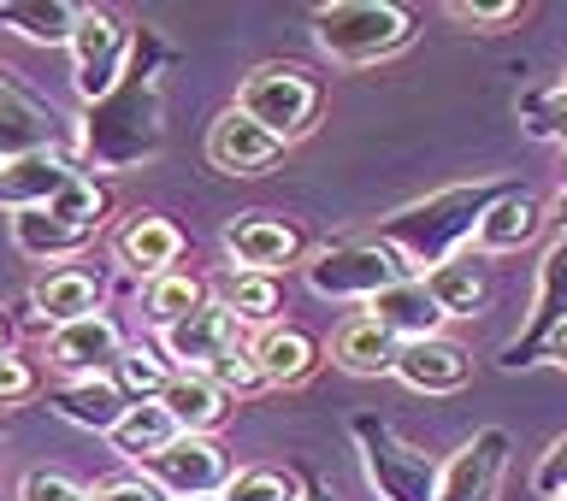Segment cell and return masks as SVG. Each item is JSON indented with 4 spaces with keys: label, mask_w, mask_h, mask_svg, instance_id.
Instances as JSON below:
<instances>
[{
    "label": "cell",
    "mask_w": 567,
    "mask_h": 501,
    "mask_svg": "<svg viewBox=\"0 0 567 501\" xmlns=\"http://www.w3.org/2000/svg\"><path fill=\"white\" fill-rule=\"evenodd\" d=\"M166 48H159L154 30H136L131 65L113 95H101L83 113L78 131V154L95 171H136L166 148Z\"/></svg>",
    "instance_id": "obj_1"
},
{
    "label": "cell",
    "mask_w": 567,
    "mask_h": 501,
    "mask_svg": "<svg viewBox=\"0 0 567 501\" xmlns=\"http://www.w3.org/2000/svg\"><path fill=\"white\" fill-rule=\"evenodd\" d=\"M508 189L514 184H450V189L425 195V201H408V207L390 212V219H379V242L396 248L408 260V272L420 265V278H425L473 242L478 219H485Z\"/></svg>",
    "instance_id": "obj_2"
},
{
    "label": "cell",
    "mask_w": 567,
    "mask_h": 501,
    "mask_svg": "<svg viewBox=\"0 0 567 501\" xmlns=\"http://www.w3.org/2000/svg\"><path fill=\"white\" fill-rule=\"evenodd\" d=\"M313 42L337 65H379L414 42V12L390 0H326L313 7Z\"/></svg>",
    "instance_id": "obj_3"
},
{
    "label": "cell",
    "mask_w": 567,
    "mask_h": 501,
    "mask_svg": "<svg viewBox=\"0 0 567 501\" xmlns=\"http://www.w3.org/2000/svg\"><path fill=\"white\" fill-rule=\"evenodd\" d=\"M319 106H326V88L308 65L296 60H266L237 83V113L255 118L260 131H272L278 142H296L319 124Z\"/></svg>",
    "instance_id": "obj_4"
},
{
    "label": "cell",
    "mask_w": 567,
    "mask_h": 501,
    "mask_svg": "<svg viewBox=\"0 0 567 501\" xmlns=\"http://www.w3.org/2000/svg\"><path fill=\"white\" fill-rule=\"evenodd\" d=\"M301 272H308V290L326 295V301H372V295H384L390 283L414 278V272H408V260L396 254V248H384L379 237H372V242H331V248H319Z\"/></svg>",
    "instance_id": "obj_5"
},
{
    "label": "cell",
    "mask_w": 567,
    "mask_h": 501,
    "mask_svg": "<svg viewBox=\"0 0 567 501\" xmlns=\"http://www.w3.org/2000/svg\"><path fill=\"white\" fill-rule=\"evenodd\" d=\"M349 431L361 442V467H367V484L379 490V501H437L432 455H420L414 442H402L379 414H354Z\"/></svg>",
    "instance_id": "obj_6"
},
{
    "label": "cell",
    "mask_w": 567,
    "mask_h": 501,
    "mask_svg": "<svg viewBox=\"0 0 567 501\" xmlns=\"http://www.w3.org/2000/svg\"><path fill=\"white\" fill-rule=\"evenodd\" d=\"M131 48H136V30H124L118 12L83 7L78 35H71V83H78L83 106H95L101 95L118 88L124 65H131Z\"/></svg>",
    "instance_id": "obj_7"
},
{
    "label": "cell",
    "mask_w": 567,
    "mask_h": 501,
    "mask_svg": "<svg viewBox=\"0 0 567 501\" xmlns=\"http://www.w3.org/2000/svg\"><path fill=\"white\" fill-rule=\"evenodd\" d=\"M142 478L159 484L172 501H202V495H225L230 484V455L213 437H184L177 431L159 455L142 460Z\"/></svg>",
    "instance_id": "obj_8"
},
{
    "label": "cell",
    "mask_w": 567,
    "mask_h": 501,
    "mask_svg": "<svg viewBox=\"0 0 567 501\" xmlns=\"http://www.w3.org/2000/svg\"><path fill=\"white\" fill-rule=\"evenodd\" d=\"M567 325V237H556L544 248V260H538V290H532V313H526V325L520 336L496 354V366H508V372H520V366H538L544 361V343Z\"/></svg>",
    "instance_id": "obj_9"
},
{
    "label": "cell",
    "mask_w": 567,
    "mask_h": 501,
    "mask_svg": "<svg viewBox=\"0 0 567 501\" xmlns=\"http://www.w3.org/2000/svg\"><path fill=\"white\" fill-rule=\"evenodd\" d=\"M508 431L503 425H485L473 431L461 449L437 467V501H496L503 490V472H508Z\"/></svg>",
    "instance_id": "obj_10"
},
{
    "label": "cell",
    "mask_w": 567,
    "mask_h": 501,
    "mask_svg": "<svg viewBox=\"0 0 567 501\" xmlns=\"http://www.w3.org/2000/svg\"><path fill=\"white\" fill-rule=\"evenodd\" d=\"M118 354H124V331L113 325V313H89L48 331V366L65 372V378H113Z\"/></svg>",
    "instance_id": "obj_11"
},
{
    "label": "cell",
    "mask_w": 567,
    "mask_h": 501,
    "mask_svg": "<svg viewBox=\"0 0 567 501\" xmlns=\"http://www.w3.org/2000/svg\"><path fill=\"white\" fill-rule=\"evenodd\" d=\"M301 248H308L301 225L278 219V212H243V219L225 225V254L237 260V272H266V278H278L284 265L301 260Z\"/></svg>",
    "instance_id": "obj_12"
},
{
    "label": "cell",
    "mask_w": 567,
    "mask_h": 501,
    "mask_svg": "<svg viewBox=\"0 0 567 501\" xmlns=\"http://www.w3.org/2000/svg\"><path fill=\"white\" fill-rule=\"evenodd\" d=\"M237 343H243L237 313H230L225 301H213V295H207L189 319H177V325L159 331V348L177 361V372H207L225 348H237Z\"/></svg>",
    "instance_id": "obj_13"
},
{
    "label": "cell",
    "mask_w": 567,
    "mask_h": 501,
    "mask_svg": "<svg viewBox=\"0 0 567 501\" xmlns=\"http://www.w3.org/2000/svg\"><path fill=\"white\" fill-rule=\"evenodd\" d=\"M284 159V142L272 131H260L255 118H243L237 106H225L219 118H213L207 131V166L225 171V177H255L266 166H278Z\"/></svg>",
    "instance_id": "obj_14"
},
{
    "label": "cell",
    "mask_w": 567,
    "mask_h": 501,
    "mask_svg": "<svg viewBox=\"0 0 567 501\" xmlns=\"http://www.w3.org/2000/svg\"><path fill=\"white\" fill-rule=\"evenodd\" d=\"M390 378H402L408 389H420V396H450L473 378V354L455 343V336H420V343H402L396 354V372Z\"/></svg>",
    "instance_id": "obj_15"
},
{
    "label": "cell",
    "mask_w": 567,
    "mask_h": 501,
    "mask_svg": "<svg viewBox=\"0 0 567 501\" xmlns=\"http://www.w3.org/2000/svg\"><path fill=\"white\" fill-rule=\"evenodd\" d=\"M78 177V166L53 148V154H30V159H12V166H0V207L12 212H42L60 201V189Z\"/></svg>",
    "instance_id": "obj_16"
},
{
    "label": "cell",
    "mask_w": 567,
    "mask_h": 501,
    "mask_svg": "<svg viewBox=\"0 0 567 501\" xmlns=\"http://www.w3.org/2000/svg\"><path fill=\"white\" fill-rule=\"evenodd\" d=\"M159 407L172 414V425L184 437H213L230 419V396L207 372H172V384L159 389Z\"/></svg>",
    "instance_id": "obj_17"
},
{
    "label": "cell",
    "mask_w": 567,
    "mask_h": 501,
    "mask_svg": "<svg viewBox=\"0 0 567 501\" xmlns=\"http://www.w3.org/2000/svg\"><path fill=\"white\" fill-rule=\"evenodd\" d=\"M48 407L60 414L65 425H78V431H95V437H113V425L124 419V401L113 378H65L48 389Z\"/></svg>",
    "instance_id": "obj_18"
},
{
    "label": "cell",
    "mask_w": 567,
    "mask_h": 501,
    "mask_svg": "<svg viewBox=\"0 0 567 501\" xmlns=\"http://www.w3.org/2000/svg\"><path fill=\"white\" fill-rule=\"evenodd\" d=\"M549 225V212H544V201L538 195H526L520 184H514L503 201H496L485 219H478V230H473V248L478 254H514V248H526L538 230Z\"/></svg>",
    "instance_id": "obj_19"
},
{
    "label": "cell",
    "mask_w": 567,
    "mask_h": 501,
    "mask_svg": "<svg viewBox=\"0 0 567 501\" xmlns=\"http://www.w3.org/2000/svg\"><path fill=\"white\" fill-rule=\"evenodd\" d=\"M118 260L131 265V272H142V278H166L177 260H184V230H177L172 219H159V212H136L131 225L118 230Z\"/></svg>",
    "instance_id": "obj_20"
},
{
    "label": "cell",
    "mask_w": 567,
    "mask_h": 501,
    "mask_svg": "<svg viewBox=\"0 0 567 501\" xmlns=\"http://www.w3.org/2000/svg\"><path fill=\"white\" fill-rule=\"evenodd\" d=\"M367 319H379V325L396 336V343H420V336H437L443 325V313H437V301L425 295V278H402V283H390L384 295H372L367 301Z\"/></svg>",
    "instance_id": "obj_21"
},
{
    "label": "cell",
    "mask_w": 567,
    "mask_h": 501,
    "mask_svg": "<svg viewBox=\"0 0 567 501\" xmlns=\"http://www.w3.org/2000/svg\"><path fill=\"white\" fill-rule=\"evenodd\" d=\"M396 354H402V343L367 313L343 319V325L331 331V361L343 372H354V378H390V372H396Z\"/></svg>",
    "instance_id": "obj_22"
},
{
    "label": "cell",
    "mask_w": 567,
    "mask_h": 501,
    "mask_svg": "<svg viewBox=\"0 0 567 501\" xmlns=\"http://www.w3.org/2000/svg\"><path fill=\"white\" fill-rule=\"evenodd\" d=\"M35 313L42 325H71V319H89L101 313V278L83 272V265H53V272L35 283Z\"/></svg>",
    "instance_id": "obj_23"
},
{
    "label": "cell",
    "mask_w": 567,
    "mask_h": 501,
    "mask_svg": "<svg viewBox=\"0 0 567 501\" xmlns=\"http://www.w3.org/2000/svg\"><path fill=\"white\" fill-rule=\"evenodd\" d=\"M60 136H53V113L30 95H7L0 101V166L12 159H30V154H53Z\"/></svg>",
    "instance_id": "obj_24"
},
{
    "label": "cell",
    "mask_w": 567,
    "mask_h": 501,
    "mask_svg": "<svg viewBox=\"0 0 567 501\" xmlns=\"http://www.w3.org/2000/svg\"><path fill=\"white\" fill-rule=\"evenodd\" d=\"M425 295L437 301L443 319H473L491 307V272L478 260H443L437 272H425Z\"/></svg>",
    "instance_id": "obj_25"
},
{
    "label": "cell",
    "mask_w": 567,
    "mask_h": 501,
    "mask_svg": "<svg viewBox=\"0 0 567 501\" xmlns=\"http://www.w3.org/2000/svg\"><path fill=\"white\" fill-rule=\"evenodd\" d=\"M248 348H255L266 384H301V378H313V366H319V343L296 325H266Z\"/></svg>",
    "instance_id": "obj_26"
},
{
    "label": "cell",
    "mask_w": 567,
    "mask_h": 501,
    "mask_svg": "<svg viewBox=\"0 0 567 501\" xmlns=\"http://www.w3.org/2000/svg\"><path fill=\"white\" fill-rule=\"evenodd\" d=\"M12 242H18V254L60 265V260H78L83 248L95 242V230L65 225V219H53V212H12Z\"/></svg>",
    "instance_id": "obj_27"
},
{
    "label": "cell",
    "mask_w": 567,
    "mask_h": 501,
    "mask_svg": "<svg viewBox=\"0 0 567 501\" xmlns=\"http://www.w3.org/2000/svg\"><path fill=\"white\" fill-rule=\"evenodd\" d=\"M78 18H83V7H65V0H0V24L18 30L24 42H42V48H71Z\"/></svg>",
    "instance_id": "obj_28"
},
{
    "label": "cell",
    "mask_w": 567,
    "mask_h": 501,
    "mask_svg": "<svg viewBox=\"0 0 567 501\" xmlns=\"http://www.w3.org/2000/svg\"><path fill=\"white\" fill-rule=\"evenodd\" d=\"M172 437H177V425H172L166 407H159V401H131V407H124V419L113 425V437H106V442H113V449H118L124 460H136V467H142V460L159 455Z\"/></svg>",
    "instance_id": "obj_29"
},
{
    "label": "cell",
    "mask_w": 567,
    "mask_h": 501,
    "mask_svg": "<svg viewBox=\"0 0 567 501\" xmlns=\"http://www.w3.org/2000/svg\"><path fill=\"white\" fill-rule=\"evenodd\" d=\"M225 307L237 313V325H278V313H284V283L278 278H266V272H237L225 283Z\"/></svg>",
    "instance_id": "obj_30"
},
{
    "label": "cell",
    "mask_w": 567,
    "mask_h": 501,
    "mask_svg": "<svg viewBox=\"0 0 567 501\" xmlns=\"http://www.w3.org/2000/svg\"><path fill=\"white\" fill-rule=\"evenodd\" d=\"M113 384H118L124 401H159V389L172 384V372H166V361H159L148 343H124L118 366H113Z\"/></svg>",
    "instance_id": "obj_31"
},
{
    "label": "cell",
    "mask_w": 567,
    "mask_h": 501,
    "mask_svg": "<svg viewBox=\"0 0 567 501\" xmlns=\"http://www.w3.org/2000/svg\"><path fill=\"white\" fill-rule=\"evenodd\" d=\"M202 301H207V283L195 278V272H166V278L148 283V319H154L159 331L177 325V319H189Z\"/></svg>",
    "instance_id": "obj_32"
},
{
    "label": "cell",
    "mask_w": 567,
    "mask_h": 501,
    "mask_svg": "<svg viewBox=\"0 0 567 501\" xmlns=\"http://www.w3.org/2000/svg\"><path fill=\"white\" fill-rule=\"evenodd\" d=\"M225 501H301V478L278 467H243L230 472Z\"/></svg>",
    "instance_id": "obj_33"
},
{
    "label": "cell",
    "mask_w": 567,
    "mask_h": 501,
    "mask_svg": "<svg viewBox=\"0 0 567 501\" xmlns=\"http://www.w3.org/2000/svg\"><path fill=\"white\" fill-rule=\"evenodd\" d=\"M207 378L219 384L225 396H255V389H266V378H260V361H255V348H248V343L225 348L219 361L207 366Z\"/></svg>",
    "instance_id": "obj_34"
},
{
    "label": "cell",
    "mask_w": 567,
    "mask_h": 501,
    "mask_svg": "<svg viewBox=\"0 0 567 501\" xmlns=\"http://www.w3.org/2000/svg\"><path fill=\"white\" fill-rule=\"evenodd\" d=\"M42 372H35V361H24V354L0 348V407H18V401H35L42 396Z\"/></svg>",
    "instance_id": "obj_35"
},
{
    "label": "cell",
    "mask_w": 567,
    "mask_h": 501,
    "mask_svg": "<svg viewBox=\"0 0 567 501\" xmlns=\"http://www.w3.org/2000/svg\"><path fill=\"white\" fill-rule=\"evenodd\" d=\"M455 24H467V30H508V24H520L526 7L520 0H455L450 7Z\"/></svg>",
    "instance_id": "obj_36"
},
{
    "label": "cell",
    "mask_w": 567,
    "mask_h": 501,
    "mask_svg": "<svg viewBox=\"0 0 567 501\" xmlns=\"http://www.w3.org/2000/svg\"><path fill=\"white\" fill-rule=\"evenodd\" d=\"M520 118H526L532 136L561 142V148H567V95H561V88H556V95H532V101H520Z\"/></svg>",
    "instance_id": "obj_37"
},
{
    "label": "cell",
    "mask_w": 567,
    "mask_h": 501,
    "mask_svg": "<svg viewBox=\"0 0 567 501\" xmlns=\"http://www.w3.org/2000/svg\"><path fill=\"white\" fill-rule=\"evenodd\" d=\"M18 501H89V490L60 467H35V472H24V484H18Z\"/></svg>",
    "instance_id": "obj_38"
},
{
    "label": "cell",
    "mask_w": 567,
    "mask_h": 501,
    "mask_svg": "<svg viewBox=\"0 0 567 501\" xmlns=\"http://www.w3.org/2000/svg\"><path fill=\"white\" fill-rule=\"evenodd\" d=\"M532 490L544 501H561L567 495V437H556L549 449L538 455V472H532Z\"/></svg>",
    "instance_id": "obj_39"
},
{
    "label": "cell",
    "mask_w": 567,
    "mask_h": 501,
    "mask_svg": "<svg viewBox=\"0 0 567 501\" xmlns=\"http://www.w3.org/2000/svg\"><path fill=\"white\" fill-rule=\"evenodd\" d=\"M89 501H172L159 484H148V478H113V484H101V490H89Z\"/></svg>",
    "instance_id": "obj_40"
},
{
    "label": "cell",
    "mask_w": 567,
    "mask_h": 501,
    "mask_svg": "<svg viewBox=\"0 0 567 501\" xmlns=\"http://www.w3.org/2000/svg\"><path fill=\"white\" fill-rule=\"evenodd\" d=\"M544 361L567 372V325H561V331H556V336H549V343H544Z\"/></svg>",
    "instance_id": "obj_41"
},
{
    "label": "cell",
    "mask_w": 567,
    "mask_h": 501,
    "mask_svg": "<svg viewBox=\"0 0 567 501\" xmlns=\"http://www.w3.org/2000/svg\"><path fill=\"white\" fill-rule=\"evenodd\" d=\"M544 212H549V219L561 225V237H567V184H561L556 195H549V207H544Z\"/></svg>",
    "instance_id": "obj_42"
},
{
    "label": "cell",
    "mask_w": 567,
    "mask_h": 501,
    "mask_svg": "<svg viewBox=\"0 0 567 501\" xmlns=\"http://www.w3.org/2000/svg\"><path fill=\"white\" fill-rule=\"evenodd\" d=\"M7 95H24V88H18V77H12L7 65H0V101H7Z\"/></svg>",
    "instance_id": "obj_43"
},
{
    "label": "cell",
    "mask_w": 567,
    "mask_h": 501,
    "mask_svg": "<svg viewBox=\"0 0 567 501\" xmlns=\"http://www.w3.org/2000/svg\"><path fill=\"white\" fill-rule=\"evenodd\" d=\"M301 501H331V495L319 490V484H308V490H301Z\"/></svg>",
    "instance_id": "obj_44"
},
{
    "label": "cell",
    "mask_w": 567,
    "mask_h": 501,
    "mask_svg": "<svg viewBox=\"0 0 567 501\" xmlns=\"http://www.w3.org/2000/svg\"><path fill=\"white\" fill-rule=\"evenodd\" d=\"M561 95H567V71H561Z\"/></svg>",
    "instance_id": "obj_45"
},
{
    "label": "cell",
    "mask_w": 567,
    "mask_h": 501,
    "mask_svg": "<svg viewBox=\"0 0 567 501\" xmlns=\"http://www.w3.org/2000/svg\"><path fill=\"white\" fill-rule=\"evenodd\" d=\"M202 501H225V495H202Z\"/></svg>",
    "instance_id": "obj_46"
},
{
    "label": "cell",
    "mask_w": 567,
    "mask_h": 501,
    "mask_svg": "<svg viewBox=\"0 0 567 501\" xmlns=\"http://www.w3.org/2000/svg\"><path fill=\"white\" fill-rule=\"evenodd\" d=\"M0 348H7V331H0Z\"/></svg>",
    "instance_id": "obj_47"
},
{
    "label": "cell",
    "mask_w": 567,
    "mask_h": 501,
    "mask_svg": "<svg viewBox=\"0 0 567 501\" xmlns=\"http://www.w3.org/2000/svg\"><path fill=\"white\" fill-rule=\"evenodd\" d=\"M561 501H567V495H561Z\"/></svg>",
    "instance_id": "obj_48"
}]
</instances>
